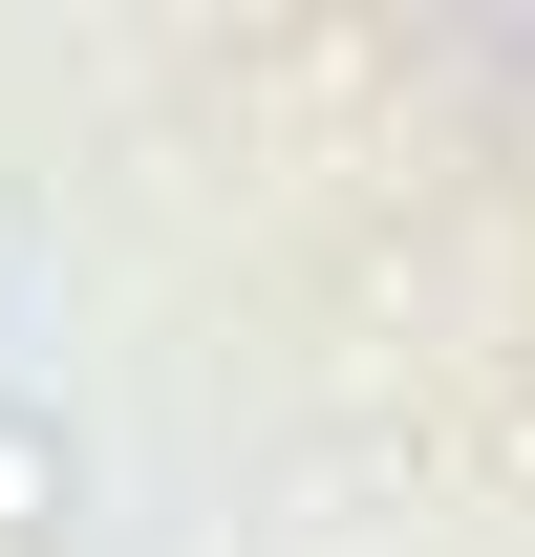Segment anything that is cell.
<instances>
[{
	"mask_svg": "<svg viewBox=\"0 0 535 557\" xmlns=\"http://www.w3.org/2000/svg\"><path fill=\"white\" fill-rule=\"evenodd\" d=\"M86 493H108L86 408L65 386H0V557H86Z\"/></svg>",
	"mask_w": 535,
	"mask_h": 557,
	"instance_id": "1",
	"label": "cell"
}]
</instances>
